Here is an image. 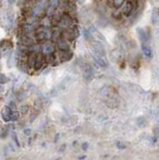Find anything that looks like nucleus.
Returning a JSON list of instances; mask_svg holds the SVG:
<instances>
[{
    "instance_id": "nucleus-1",
    "label": "nucleus",
    "mask_w": 159,
    "mask_h": 160,
    "mask_svg": "<svg viewBox=\"0 0 159 160\" xmlns=\"http://www.w3.org/2000/svg\"><path fill=\"white\" fill-rule=\"evenodd\" d=\"M56 26H58L60 29H62L64 31V30H67V29L74 27L75 25H74V21H73L72 16L68 13H63V14L60 15L59 19L57 20V24H56Z\"/></svg>"
},
{
    "instance_id": "nucleus-2",
    "label": "nucleus",
    "mask_w": 159,
    "mask_h": 160,
    "mask_svg": "<svg viewBox=\"0 0 159 160\" xmlns=\"http://www.w3.org/2000/svg\"><path fill=\"white\" fill-rule=\"evenodd\" d=\"M34 37H35L37 42H43V41H45V40L51 39L52 31L50 30V28L39 25L38 28L36 29L35 34H34Z\"/></svg>"
},
{
    "instance_id": "nucleus-3",
    "label": "nucleus",
    "mask_w": 159,
    "mask_h": 160,
    "mask_svg": "<svg viewBox=\"0 0 159 160\" xmlns=\"http://www.w3.org/2000/svg\"><path fill=\"white\" fill-rule=\"evenodd\" d=\"M55 47H56V44L54 41H51L50 39L45 40L41 43V52H42L45 56L53 54V53L55 52Z\"/></svg>"
},
{
    "instance_id": "nucleus-4",
    "label": "nucleus",
    "mask_w": 159,
    "mask_h": 160,
    "mask_svg": "<svg viewBox=\"0 0 159 160\" xmlns=\"http://www.w3.org/2000/svg\"><path fill=\"white\" fill-rule=\"evenodd\" d=\"M70 41H68L66 38H64L63 36L59 37L57 40L55 41L56 48L58 50H70Z\"/></svg>"
},
{
    "instance_id": "nucleus-5",
    "label": "nucleus",
    "mask_w": 159,
    "mask_h": 160,
    "mask_svg": "<svg viewBox=\"0 0 159 160\" xmlns=\"http://www.w3.org/2000/svg\"><path fill=\"white\" fill-rule=\"evenodd\" d=\"M46 63H47L46 62V56H45L42 52H38L36 54V61H35V65H34V69L39 70Z\"/></svg>"
},
{
    "instance_id": "nucleus-6",
    "label": "nucleus",
    "mask_w": 159,
    "mask_h": 160,
    "mask_svg": "<svg viewBox=\"0 0 159 160\" xmlns=\"http://www.w3.org/2000/svg\"><path fill=\"white\" fill-rule=\"evenodd\" d=\"M11 113H12V109H11L8 105L4 106L1 110V117L5 122H10L11 121Z\"/></svg>"
},
{
    "instance_id": "nucleus-7",
    "label": "nucleus",
    "mask_w": 159,
    "mask_h": 160,
    "mask_svg": "<svg viewBox=\"0 0 159 160\" xmlns=\"http://www.w3.org/2000/svg\"><path fill=\"white\" fill-rule=\"evenodd\" d=\"M12 48V43L10 42V40H2L1 42H0V50H1L2 53H8V51H10V49Z\"/></svg>"
},
{
    "instance_id": "nucleus-8",
    "label": "nucleus",
    "mask_w": 159,
    "mask_h": 160,
    "mask_svg": "<svg viewBox=\"0 0 159 160\" xmlns=\"http://www.w3.org/2000/svg\"><path fill=\"white\" fill-rule=\"evenodd\" d=\"M135 9V7L133 5V2H127L125 3V5H124V8H123V14L126 15V16H129V15L133 12V10Z\"/></svg>"
},
{
    "instance_id": "nucleus-9",
    "label": "nucleus",
    "mask_w": 159,
    "mask_h": 160,
    "mask_svg": "<svg viewBox=\"0 0 159 160\" xmlns=\"http://www.w3.org/2000/svg\"><path fill=\"white\" fill-rule=\"evenodd\" d=\"M137 32H138L139 39L142 41V43H146V41H148V39H149V36H148V34L146 33L145 30L139 28V29H137Z\"/></svg>"
},
{
    "instance_id": "nucleus-10",
    "label": "nucleus",
    "mask_w": 159,
    "mask_h": 160,
    "mask_svg": "<svg viewBox=\"0 0 159 160\" xmlns=\"http://www.w3.org/2000/svg\"><path fill=\"white\" fill-rule=\"evenodd\" d=\"M142 52H143V55H144L146 58L149 59L152 57V50H151V48L144 43L142 44Z\"/></svg>"
},
{
    "instance_id": "nucleus-11",
    "label": "nucleus",
    "mask_w": 159,
    "mask_h": 160,
    "mask_svg": "<svg viewBox=\"0 0 159 160\" xmlns=\"http://www.w3.org/2000/svg\"><path fill=\"white\" fill-rule=\"evenodd\" d=\"M93 75H94L93 69L90 66H87L86 69L84 70V78L87 80V81H89V80H91L93 78Z\"/></svg>"
},
{
    "instance_id": "nucleus-12",
    "label": "nucleus",
    "mask_w": 159,
    "mask_h": 160,
    "mask_svg": "<svg viewBox=\"0 0 159 160\" xmlns=\"http://www.w3.org/2000/svg\"><path fill=\"white\" fill-rule=\"evenodd\" d=\"M50 18L51 17H49V16H45V17H42V18H40L39 19V24L41 26H45V27H48V28H50V25H51V20H50Z\"/></svg>"
},
{
    "instance_id": "nucleus-13",
    "label": "nucleus",
    "mask_w": 159,
    "mask_h": 160,
    "mask_svg": "<svg viewBox=\"0 0 159 160\" xmlns=\"http://www.w3.org/2000/svg\"><path fill=\"white\" fill-rule=\"evenodd\" d=\"M83 35H84L85 39L87 41H90V42H91V41L93 40V35H92V33L89 31V30L85 29L84 31H83Z\"/></svg>"
},
{
    "instance_id": "nucleus-14",
    "label": "nucleus",
    "mask_w": 159,
    "mask_h": 160,
    "mask_svg": "<svg viewBox=\"0 0 159 160\" xmlns=\"http://www.w3.org/2000/svg\"><path fill=\"white\" fill-rule=\"evenodd\" d=\"M8 135V127H2L0 129V137L1 138H6Z\"/></svg>"
},
{
    "instance_id": "nucleus-15",
    "label": "nucleus",
    "mask_w": 159,
    "mask_h": 160,
    "mask_svg": "<svg viewBox=\"0 0 159 160\" xmlns=\"http://www.w3.org/2000/svg\"><path fill=\"white\" fill-rule=\"evenodd\" d=\"M59 4H60V0H49V3L48 5H50L54 8H59Z\"/></svg>"
},
{
    "instance_id": "nucleus-16",
    "label": "nucleus",
    "mask_w": 159,
    "mask_h": 160,
    "mask_svg": "<svg viewBox=\"0 0 159 160\" xmlns=\"http://www.w3.org/2000/svg\"><path fill=\"white\" fill-rule=\"evenodd\" d=\"M8 81H9V78L7 77L5 74L0 72V84H5V83H7Z\"/></svg>"
},
{
    "instance_id": "nucleus-17",
    "label": "nucleus",
    "mask_w": 159,
    "mask_h": 160,
    "mask_svg": "<svg viewBox=\"0 0 159 160\" xmlns=\"http://www.w3.org/2000/svg\"><path fill=\"white\" fill-rule=\"evenodd\" d=\"M19 118V112L16 111V109L12 110V113H11V121H16Z\"/></svg>"
},
{
    "instance_id": "nucleus-18",
    "label": "nucleus",
    "mask_w": 159,
    "mask_h": 160,
    "mask_svg": "<svg viewBox=\"0 0 159 160\" xmlns=\"http://www.w3.org/2000/svg\"><path fill=\"white\" fill-rule=\"evenodd\" d=\"M137 124L139 125L140 127H143L146 125V119L144 117H139L137 118Z\"/></svg>"
},
{
    "instance_id": "nucleus-19",
    "label": "nucleus",
    "mask_w": 159,
    "mask_h": 160,
    "mask_svg": "<svg viewBox=\"0 0 159 160\" xmlns=\"http://www.w3.org/2000/svg\"><path fill=\"white\" fill-rule=\"evenodd\" d=\"M152 22L154 24L159 23V14L156 12V11H154V12L152 13Z\"/></svg>"
},
{
    "instance_id": "nucleus-20",
    "label": "nucleus",
    "mask_w": 159,
    "mask_h": 160,
    "mask_svg": "<svg viewBox=\"0 0 159 160\" xmlns=\"http://www.w3.org/2000/svg\"><path fill=\"white\" fill-rule=\"evenodd\" d=\"M124 0H112V4L114 7H121V5H123Z\"/></svg>"
},
{
    "instance_id": "nucleus-21",
    "label": "nucleus",
    "mask_w": 159,
    "mask_h": 160,
    "mask_svg": "<svg viewBox=\"0 0 159 160\" xmlns=\"http://www.w3.org/2000/svg\"><path fill=\"white\" fill-rule=\"evenodd\" d=\"M26 96V93H25V90H20L19 92L17 93V97L19 100H22V99H24Z\"/></svg>"
},
{
    "instance_id": "nucleus-22",
    "label": "nucleus",
    "mask_w": 159,
    "mask_h": 160,
    "mask_svg": "<svg viewBox=\"0 0 159 160\" xmlns=\"http://www.w3.org/2000/svg\"><path fill=\"white\" fill-rule=\"evenodd\" d=\"M29 111V107L27 105H25V106H22V108H21V113L22 114H27Z\"/></svg>"
},
{
    "instance_id": "nucleus-23",
    "label": "nucleus",
    "mask_w": 159,
    "mask_h": 160,
    "mask_svg": "<svg viewBox=\"0 0 159 160\" xmlns=\"http://www.w3.org/2000/svg\"><path fill=\"white\" fill-rule=\"evenodd\" d=\"M8 106H9V107H10L11 109H12V110H15V109H16V103H15L14 101H10V102H9V104H8Z\"/></svg>"
},
{
    "instance_id": "nucleus-24",
    "label": "nucleus",
    "mask_w": 159,
    "mask_h": 160,
    "mask_svg": "<svg viewBox=\"0 0 159 160\" xmlns=\"http://www.w3.org/2000/svg\"><path fill=\"white\" fill-rule=\"evenodd\" d=\"M12 136H13V140H14V142H16V145H17V146H20V143H19V141H18L17 135H16V134H12Z\"/></svg>"
},
{
    "instance_id": "nucleus-25",
    "label": "nucleus",
    "mask_w": 159,
    "mask_h": 160,
    "mask_svg": "<svg viewBox=\"0 0 159 160\" xmlns=\"http://www.w3.org/2000/svg\"><path fill=\"white\" fill-rule=\"evenodd\" d=\"M87 145H88V144H87V143H84V144H83V146H82L83 149L86 150V149H87Z\"/></svg>"
},
{
    "instance_id": "nucleus-26",
    "label": "nucleus",
    "mask_w": 159,
    "mask_h": 160,
    "mask_svg": "<svg viewBox=\"0 0 159 160\" xmlns=\"http://www.w3.org/2000/svg\"><path fill=\"white\" fill-rule=\"evenodd\" d=\"M8 3L9 4H13V3H15V0H8Z\"/></svg>"
},
{
    "instance_id": "nucleus-27",
    "label": "nucleus",
    "mask_w": 159,
    "mask_h": 160,
    "mask_svg": "<svg viewBox=\"0 0 159 160\" xmlns=\"http://www.w3.org/2000/svg\"><path fill=\"white\" fill-rule=\"evenodd\" d=\"M24 132H25V134H29V133H30V130H25Z\"/></svg>"
}]
</instances>
